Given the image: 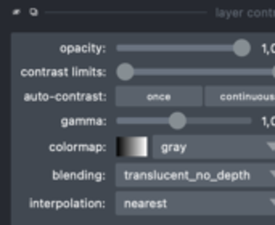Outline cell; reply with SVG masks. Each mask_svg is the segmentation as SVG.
<instances>
[{
    "instance_id": "cell-3",
    "label": "cell",
    "mask_w": 275,
    "mask_h": 225,
    "mask_svg": "<svg viewBox=\"0 0 275 225\" xmlns=\"http://www.w3.org/2000/svg\"><path fill=\"white\" fill-rule=\"evenodd\" d=\"M169 117V127L170 129H174V130H180V129H184L185 126H187V122H188V119H187V116L185 114H182V112H172L170 116H167Z\"/></svg>"
},
{
    "instance_id": "cell-1",
    "label": "cell",
    "mask_w": 275,
    "mask_h": 225,
    "mask_svg": "<svg viewBox=\"0 0 275 225\" xmlns=\"http://www.w3.org/2000/svg\"><path fill=\"white\" fill-rule=\"evenodd\" d=\"M232 52L238 56H248L251 53V44L246 39H238L232 44Z\"/></svg>"
},
{
    "instance_id": "cell-4",
    "label": "cell",
    "mask_w": 275,
    "mask_h": 225,
    "mask_svg": "<svg viewBox=\"0 0 275 225\" xmlns=\"http://www.w3.org/2000/svg\"><path fill=\"white\" fill-rule=\"evenodd\" d=\"M272 77H273V79H275V66H273V68H272Z\"/></svg>"
},
{
    "instance_id": "cell-2",
    "label": "cell",
    "mask_w": 275,
    "mask_h": 225,
    "mask_svg": "<svg viewBox=\"0 0 275 225\" xmlns=\"http://www.w3.org/2000/svg\"><path fill=\"white\" fill-rule=\"evenodd\" d=\"M135 74H137V69L132 66V64H129V63L119 64L118 69H116V76H118L121 80H129V79L134 77Z\"/></svg>"
}]
</instances>
